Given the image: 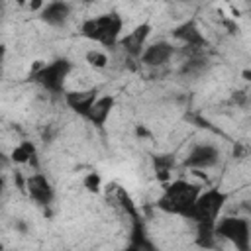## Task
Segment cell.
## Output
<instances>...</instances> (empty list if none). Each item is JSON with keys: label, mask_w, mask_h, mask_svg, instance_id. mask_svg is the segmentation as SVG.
Listing matches in <instances>:
<instances>
[{"label": "cell", "mask_w": 251, "mask_h": 251, "mask_svg": "<svg viewBox=\"0 0 251 251\" xmlns=\"http://www.w3.org/2000/svg\"><path fill=\"white\" fill-rule=\"evenodd\" d=\"M173 53H175V49H173L171 43L159 41V43H153V45L145 47V51L139 59H141V63H145L149 67H159V65H165L173 57Z\"/></svg>", "instance_id": "obj_9"}, {"label": "cell", "mask_w": 251, "mask_h": 251, "mask_svg": "<svg viewBox=\"0 0 251 251\" xmlns=\"http://www.w3.org/2000/svg\"><path fill=\"white\" fill-rule=\"evenodd\" d=\"M216 235L227 239L237 251H249L251 245V227L243 218H222L216 222Z\"/></svg>", "instance_id": "obj_4"}, {"label": "cell", "mask_w": 251, "mask_h": 251, "mask_svg": "<svg viewBox=\"0 0 251 251\" xmlns=\"http://www.w3.org/2000/svg\"><path fill=\"white\" fill-rule=\"evenodd\" d=\"M241 75H243V78H245V80H251V71H249V69H247V71H243Z\"/></svg>", "instance_id": "obj_23"}, {"label": "cell", "mask_w": 251, "mask_h": 251, "mask_svg": "<svg viewBox=\"0 0 251 251\" xmlns=\"http://www.w3.org/2000/svg\"><path fill=\"white\" fill-rule=\"evenodd\" d=\"M149 33H151V25L149 24H141V25H137L131 33H127L124 39H122V47L126 49V53L127 55H131V57H141L143 55V47H145V39L149 37Z\"/></svg>", "instance_id": "obj_8"}, {"label": "cell", "mask_w": 251, "mask_h": 251, "mask_svg": "<svg viewBox=\"0 0 251 251\" xmlns=\"http://www.w3.org/2000/svg\"><path fill=\"white\" fill-rule=\"evenodd\" d=\"M226 204V194L212 188L206 192H200V196L196 198L192 210L188 212V220L196 222V224H216V218L220 214V210Z\"/></svg>", "instance_id": "obj_3"}, {"label": "cell", "mask_w": 251, "mask_h": 251, "mask_svg": "<svg viewBox=\"0 0 251 251\" xmlns=\"http://www.w3.org/2000/svg\"><path fill=\"white\" fill-rule=\"evenodd\" d=\"M25 192L39 206H49L53 202V194H55L51 184H49V180H47V176L41 175V173H33L31 176L25 178Z\"/></svg>", "instance_id": "obj_6"}, {"label": "cell", "mask_w": 251, "mask_h": 251, "mask_svg": "<svg viewBox=\"0 0 251 251\" xmlns=\"http://www.w3.org/2000/svg\"><path fill=\"white\" fill-rule=\"evenodd\" d=\"M135 133H137L139 137H149V131H147L143 126H141V127H137V129H135Z\"/></svg>", "instance_id": "obj_22"}, {"label": "cell", "mask_w": 251, "mask_h": 251, "mask_svg": "<svg viewBox=\"0 0 251 251\" xmlns=\"http://www.w3.org/2000/svg\"><path fill=\"white\" fill-rule=\"evenodd\" d=\"M69 14H71V4H67V2H49L39 12L41 20L47 22L49 25H61V24H65V20L69 18Z\"/></svg>", "instance_id": "obj_12"}, {"label": "cell", "mask_w": 251, "mask_h": 251, "mask_svg": "<svg viewBox=\"0 0 251 251\" xmlns=\"http://www.w3.org/2000/svg\"><path fill=\"white\" fill-rule=\"evenodd\" d=\"M112 106H114V98H112V96H102V98H98V100L92 104V108H90L86 120L92 122L94 126L102 127V126L106 124V120L110 118Z\"/></svg>", "instance_id": "obj_13"}, {"label": "cell", "mask_w": 251, "mask_h": 251, "mask_svg": "<svg viewBox=\"0 0 251 251\" xmlns=\"http://www.w3.org/2000/svg\"><path fill=\"white\" fill-rule=\"evenodd\" d=\"M173 35H175L176 39H180L186 47H192V49H198V47H204V45H206V37L202 35L200 27H198L194 22H186V24L178 25V27L173 31Z\"/></svg>", "instance_id": "obj_10"}, {"label": "cell", "mask_w": 251, "mask_h": 251, "mask_svg": "<svg viewBox=\"0 0 251 251\" xmlns=\"http://www.w3.org/2000/svg\"><path fill=\"white\" fill-rule=\"evenodd\" d=\"M153 165L157 171V178L167 180L171 176L173 167H175V157L173 155H157V157H153Z\"/></svg>", "instance_id": "obj_16"}, {"label": "cell", "mask_w": 251, "mask_h": 251, "mask_svg": "<svg viewBox=\"0 0 251 251\" xmlns=\"http://www.w3.org/2000/svg\"><path fill=\"white\" fill-rule=\"evenodd\" d=\"M71 71V63L67 61H55V63H49V65H43V69H39L33 78L49 92L53 94H59L63 92V86H65V78Z\"/></svg>", "instance_id": "obj_5"}, {"label": "cell", "mask_w": 251, "mask_h": 251, "mask_svg": "<svg viewBox=\"0 0 251 251\" xmlns=\"http://www.w3.org/2000/svg\"><path fill=\"white\" fill-rule=\"evenodd\" d=\"M98 92L96 90H80V92H67L65 94V100H67V104L76 112V114H80V116H88V112H90V108H92V104L98 100V96H96Z\"/></svg>", "instance_id": "obj_11"}, {"label": "cell", "mask_w": 251, "mask_h": 251, "mask_svg": "<svg viewBox=\"0 0 251 251\" xmlns=\"http://www.w3.org/2000/svg\"><path fill=\"white\" fill-rule=\"evenodd\" d=\"M218 161H220V153H218V149H216L214 145L204 143V145H196V147L188 153L184 165L190 167V169H198V171H202V169H210V167H214Z\"/></svg>", "instance_id": "obj_7"}, {"label": "cell", "mask_w": 251, "mask_h": 251, "mask_svg": "<svg viewBox=\"0 0 251 251\" xmlns=\"http://www.w3.org/2000/svg\"><path fill=\"white\" fill-rule=\"evenodd\" d=\"M196 243L202 249H212L216 243V224H196Z\"/></svg>", "instance_id": "obj_15"}, {"label": "cell", "mask_w": 251, "mask_h": 251, "mask_svg": "<svg viewBox=\"0 0 251 251\" xmlns=\"http://www.w3.org/2000/svg\"><path fill=\"white\" fill-rule=\"evenodd\" d=\"M86 63L92 65L94 69H104L108 65V57L102 51H88L86 53Z\"/></svg>", "instance_id": "obj_18"}, {"label": "cell", "mask_w": 251, "mask_h": 251, "mask_svg": "<svg viewBox=\"0 0 251 251\" xmlns=\"http://www.w3.org/2000/svg\"><path fill=\"white\" fill-rule=\"evenodd\" d=\"M122 25L124 22L118 14H102V16L84 20L80 25V33L86 39L102 43L104 47H114L120 39Z\"/></svg>", "instance_id": "obj_2"}, {"label": "cell", "mask_w": 251, "mask_h": 251, "mask_svg": "<svg viewBox=\"0 0 251 251\" xmlns=\"http://www.w3.org/2000/svg\"><path fill=\"white\" fill-rule=\"evenodd\" d=\"M118 202L122 204V208L126 210V214L129 216V218H133L135 222H137V208H135V204L131 202V198H129V194L124 190V188H118Z\"/></svg>", "instance_id": "obj_17"}, {"label": "cell", "mask_w": 251, "mask_h": 251, "mask_svg": "<svg viewBox=\"0 0 251 251\" xmlns=\"http://www.w3.org/2000/svg\"><path fill=\"white\" fill-rule=\"evenodd\" d=\"M35 157H37V153H35V145L31 141H24L18 147H14V151H12V161L14 163H18V165L29 163L37 169V159Z\"/></svg>", "instance_id": "obj_14"}, {"label": "cell", "mask_w": 251, "mask_h": 251, "mask_svg": "<svg viewBox=\"0 0 251 251\" xmlns=\"http://www.w3.org/2000/svg\"><path fill=\"white\" fill-rule=\"evenodd\" d=\"M100 175L98 173H88L86 176H84V188L86 190H90V192H98L100 190Z\"/></svg>", "instance_id": "obj_19"}, {"label": "cell", "mask_w": 251, "mask_h": 251, "mask_svg": "<svg viewBox=\"0 0 251 251\" xmlns=\"http://www.w3.org/2000/svg\"><path fill=\"white\" fill-rule=\"evenodd\" d=\"M245 153H247V149L243 147V143L237 141V143L233 145V157H239V159H241V157H245Z\"/></svg>", "instance_id": "obj_20"}, {"label": "cell", "mask_w": 251, "mask_h": 251, "mask_svg": "<svg viewBox=\"0 0 251 251\" xmlns=\"http://www.w3.org/2000/svg\"><path fill=\"white\" fill-rule=\"evenodd\" d=\"M198 196H200V186L198 184H192L188 180L178 178V180L171 182L169 186H165L163 196L157 200V208H161L163 212L186 218Z\"/></svg>", "instance_id": "obj_1"}, {"label": "cell", "mask_w": 251, "mask_h": 251, "mask_svg": "<svg viewBox=\"0 0 251 251\" xmlns=\"http://www.w3.org/2000/svg\"><path fill=\"white\" fill-rule=\"evenodd\" d=\"M233 102H235V104H239V106H243V104L247 102V94H245V92H241V90H239V92H235V94H233Z\"/></svg>", "instance_id": "obj_21"}]
</instances>
